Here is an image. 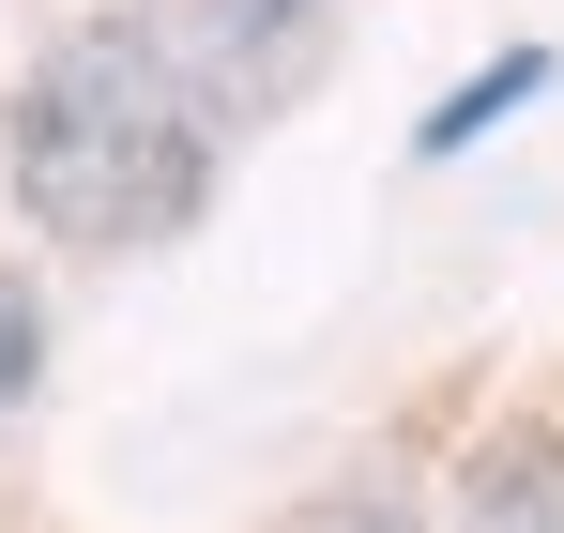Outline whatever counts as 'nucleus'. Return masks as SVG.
Here are the masks:
<instances>
[{
  "label": "nucleus",
  "mask_w": 564,
  "mask_h": 533,
  "mask_svg": "<svg viewBox=\"0 0 564 533\" xmlns=\"http://www.w3.org/2000/svg\"><path fill=\"white\" fill-rule=\"evenodd\" d=\"M214 138L229 107L198 91L184 31L169 15H77L31 77H15V122H0V183L46 244L77 260H122V244H169L214 198Z\"/></svg>",
  "instance_id": "obj_1"
},
{
  "label": "nucleus",
  "mask_w": 564,
  "mask_h": 533,
  "mask_svg": "<svg viewBox=\"0 0 564 533\" xmlns=\"http://www.w3.org/2000/svg\"><path fill=\"white\" fill-rule=\"evenodd\" d=\"M169 31H184V62H198L214 107H275V91L305 77V46H321V0H198Z\"/></svg>",
  "instance_id": "obj_2"
},
{
  "label": "nucleus",
  "mask_w": 564,
  "mask_h": 533,
  "mask_svg": "<svg viewBox=\"0 0 564 533\" xmlns=\"http://www.w3.org/2000/svg\"><path fill=\"white\" fill-rule=\"evenodd\" d=\"M458 533H564V427H503V443H473Z\"/></svg>",
  "instance_id": "obj_3"
},
{
  "label": "nucleus",
  "mask_w": 564,
  "mask_h": 533,
  "mask_svg": "<svg viewBox=\"0 0 564 533\" xmlns=\"http://www.w3.org/2000/svg\"><path fill=\"white\" fill-rule=\"evenodd\" d=\"M534 91H550V46H503L488 77H458V91H443V107H427V122H412V153H427V168H458L473 138H488V122H519Z\"/></svg>",
  "instance_id": "obj_4"
},
{
  "label": "nucleus",
  "mask_w": 564,
  "mask_h": 533,
  "mask_svg": "<svg viewBox=\"0 0 564 533\" xmlns=\"http://www.w3.org/2000/svg\"><path fill=\"white\" fill-rule=\"evenodd\" d=\"M31 366H46V305H31V274H0V412L31 396Z\"/></svg>",
  "instance_id": "obj_5"
}]
</instances>
